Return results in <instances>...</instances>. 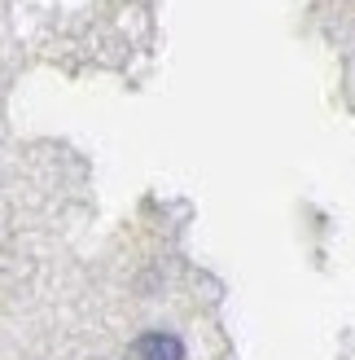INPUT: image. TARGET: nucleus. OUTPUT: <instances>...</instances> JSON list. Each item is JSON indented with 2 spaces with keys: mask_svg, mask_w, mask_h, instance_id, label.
Instances as JSON below:
<instances>
[{
  "mask_svg": "<svg viewBox=\"0 0 355 360\" xmlns=\"http://www.w3.org/2000/svg\"><path fill=\"white\" fill-rule=\"evenodd\" d=\"M136 360H185V347L175 334H140Z\"/></svg>",
  "mask_w": 355,
  "mask_h": 360,
  "instance_id": "obj_1",
  "label": "nucleus"
}]
</instances>
